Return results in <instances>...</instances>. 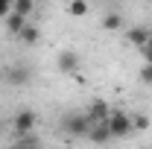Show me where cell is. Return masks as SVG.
Returning <instances> with one entry per match:
<instances>
[{
	"label": "cell",
	"instance_id": "277c9868",
	"mask_svg": "<svg viewBox=\"0 0 152 149\" xmlns=\"http://www.w3.org/2000/svg\"><path fill=\"white\" fill-rule=\"evenodd\" d=\"M56 64H58L61 73H76L79 70V56H76L73 50H61L58 58H56Z\"/></svg>",
	"mask_w": 152,
	"mask_h": 149
},
{
	"label": "cell",
	"instance_id": "30bf717a",
	"mask_svg": "<svg viewBox=\"0 0 152 149\" xmlns=\"http://www.w3.org/2000/svg\"><path fill=\"white\" fill-rule=\"evenodd\" d=\"M18 38H20V44H29V47H35L38 41H41V32H38L35 23H29V20H26V23H23V29L18 32Z\"/></svg>",
	"mask_w": 152,
	"mask_h": 149
},
{
	"label": "cell",
	"instance_id": "9a60e30c",
	"mask_svg": "<svg viewBox=\"0 0 152 149\" xmlns=\"http://www.w3.org/2000/svg\"><path fill=\"white\" fill-rule=\"evenodd\" d=\"M132 126H134V131H146L149 129V117L146 114H137V117H132Z\"/></svg>",
	"mask_w": 152,
	"mask_h": 149
},
{
	"label": "cell",
	"instance_id": "7c38bea8",
	"mask_svg": "<svg viewBox=\"0 0 152 149\" xmlns=\"http://www.w3.org/2000/svg\"><path fill=\"white\" fill-rule=\"evenodd\" d=\"M102 29H108V32H117V29H123V15H117V12H108V15L102 18Z\"/></svg>",
	"mask_w": 152,
	"mask_h": 149
},
{
	"label": "cell",
	"instance_id": "2e32d148",
	"mask_svg": "<svg viewBox=\"0 0 152 149\" xmlns=\"http://www.w3.org/2000/svg\"><path fill=\"white\" fill-rule=\"evenodd\" d=\"M140 82H143V85H152V64L149 61L140 67Z\"/></svg>",
	"mask_w": 152,
	"mask_h": 149
},
{
	"label": "cell",
	"instance_id": "e0dca14e",
	"mask_svg": "<svg viewBox=\"0 0 152 149\" xmlns=\"http://www.w3.org/2000/svg\"><path fill=\"white\" fill-rule=\"evenodd\" d=\"M9 12H12V0H0V20L6 18Z\"/></svg>",
	"mask_w": 152,
	"mask_h": 149
},
{
	"label": "cell",
	"instance_id": "9c48e42d",
	"mask_svg": "<svg viewBox=\"0 0 152 149\" xmlns=\"http://www.w3.org/2000/svg\"><path fill=\"white\" fill-rule=\"evenodd\" d=\"M6 82L15 85V88H18V85H26V82H29V70H26L23 64H12V67L6 70Z\"/></svg>",
	"mask_w": 152,
	"mask_h": 149
},
{
	"label": "cell",
	"instance_id": "d6986e66",
	"mask_svg": "<svg viewBox=\"0 0 152 149\" xmlns=\"http://www.w3.org/2000/svg\"><path fill=\"white\" fill-rule=\"evenodd\" d=\"M146 47H152V32H149V38H146Z\"/></svg>",
	"mask_w": 152,
	"mask_h": 149
},
{
	"label": "cell",
	"instance_id": "5b68a950",
	"mask_svg": "<svg viewBox=\"0 0 152 149\" xmlns=\"http://www.w3.org/2000/svg\"><path fill=\"white\" fill-rule=\"evenodd\" d=\"M108 114H111V105H108L105 99H94V102L88 105V120H91V123H102V120H108Z\"/></svg>",
	"mask_w": 152,
	"mask_h": 149
},
{
	"label": "cell",
	"instance_id": "8fae6325",
	"mask_svg": "<svg viewBox=\"0 0 152 149\" xmlns=\"http://www.w3.org/2000/svg\"><path fill=\"white\" fill-rule=\"evenodd\" d=\"M3 20H6V29H9L12 35H18L20 29H23V23H26L29 18H23V15H18V12H9V15H6Z\"/></svg>",
	"mask_w": 152,
	"mask_h": 149
},
{
	"label": "cell",
	"instance_id": "7a4b0ae2",
	"mask_svg": "<svg viewBox=\"0 0 152 149\" xmlns=\"http://www.w3.org/2000/svg\"><path fill=\"white\" fill-rule=\"evenodd\" d=\"M64 134H73V137H88V131H91V120H88V114H67L64 117Z\"/></svg>",
	"mask_w": 152,
	"mask_h": 149
},
{
	"label": "cell",
	"instance_id": "3957f363",
	"mask_svg": "<svg viewBox=\"0 0 152 149\" xmlns=\"http://www.w3.org/2000/svg\"><path fill=\"white\" fill-rule=\"evenodd\" d=\"M35 126H38V114L32 108H20L15 114V120H12V131L15 134H29V131H35Z\"/></svg>",
	"mask_w": 152,
	"mask_h": 149
},
{
	"label": "cell",
	"instance_id": "6da1fadb",
	"mask_svg": "<svg viewBox=\"0 0 152 149\" xmlns=\"http://www.w3.org/2000/svg\"><path fill=\"white\" fill-rule=\"evenodd\" d=\"M105 123H108V131H111L114 140H126V137H132V134H134L132 117H129L126 111H111Z\"/></svg>",
	"mask_w": 152,
	"mask_h": 149
},
{
	"label": "cell",
	"instance_id": "7402d4cb",
	"mask_svg": "<svg viewBox=\"0 0 152 149\" xmlns=\"http://www.w3.org/2000/svg\"><path fill=\"white\" fill-rule=\"evenodd\" d=\"M88 3H91V0H88Z\"/></svg>",
	"mask_w": 152,
	"mask_h": 149
},
{
	"label": "cell",
	"instance_id": "5bb4252c",
	"mask_svg": "<svg viewBox=\"0 0 152 149\" xmlns=\"http://www.w3.org/2000/svg\"><path fill=\"white\" fill-rule=\"evenodd\" d=\"M67 9H70L73 18H85V15H88V0H70Z\"/></svg>",
	"mask_w": 152,
	"mask_h": 149
},
{
	"label": "cell",
	"instance_id": "44dd1931",
	"mask_svg": "<svg viewBox=\"0 0 152 149\" xmlns=\"http://www.w3.org/2000/svg\"><path fill=\"white\" fill-rule=\"evenodd\" d=\"M0 134H3V123H0Z\"/></svg>",
	"mask_w": 152,
	"mask_h": 149
},
{
	"label": "cell",
	"instance_id": "8992f818",
	"mask_svg": "<svg viewBox=\"0 0 152 149\" xmlns=\"http://www.w3.org/2000/svg\"><path fill=\"white\" fill-rule=\"evenodd\" d=\"M6 149H41V137L35 131L29 134H15V143H9Z\"/></svg>",
	"mask_w": 152,
	"mask_h": 149
},
{
	"label": "cell",
	"instance_id": "52a82bcc",
	"mask_svg": "<svg viewBox=\"0 0 152 149\" xmlns=\"http://www.w3.org/2000/svg\"><path fill=\"white\" fill-rule=\"evenodd\" d=\"M88 140H91V143H99V146L108 143V140H114L111 131H108V123H105V120H102V123H94L91 131H88Z\"/></svg>",
	"mask_w": 152,
	"mask_h": 149
},
{
	"label": "cell",
	"instance_id": "4fadbf2b",
	"mask_svg": "<svg viewBox=\"0 0 152 149\" xmlns=\"http://www.w3.org/2000/svg\"><path fill=\"white\" fill-rule=\"evenodd\" d=\"M12 12H18L23 18H29L35 12V0H12Z\"/></svg>",
	"mask_w": 152,
	"mask_h": 149
},
{
	"label": "cell",
	"instance_id": "ba28073f",
	"mask_svg": "<svg viewBox=\"0 0 152 149\" xmlns=\"http://www.w3.org/2000/svg\"><path fill=\"white\" fill-rule=\"evenodd\" d=\"M146 38H149V29H143V26H132V29L123 32V41L132 44V47H137V50L146 44Z\"/></svg>",
	"mask_w": 152,
	"mask_h": 149
},
{
	"label": "cell",
	"instance_id": "ffe728a7",
	"mask_svg": "<svg viewBox=\"0 0 152 149\" xmlns=\"http://www.w3.org/2000/svg\"><path fill=\"white\" fill-rule=\"evenodd\" d=\"M137 149H152V146H137Z\"/></svg>",
	"mask_w": 152,
	"mask_h": 149
},
{
	"label": "cell",
	"instance_id": "ac0fdd59",
	"mask_svg": "<svg viewBox=\"0 0 152 149\" xmlns=\"http://www.w3.org/2000/svg\"><path fill=\"white\" fill-rule=\"evenodd\" d=\"M140 53H143V61H149V64H152V47L143 44V47H140Z\"/></svg>",
	"mask_w": 152,
	"mask_h": 149
}]
</instances>
